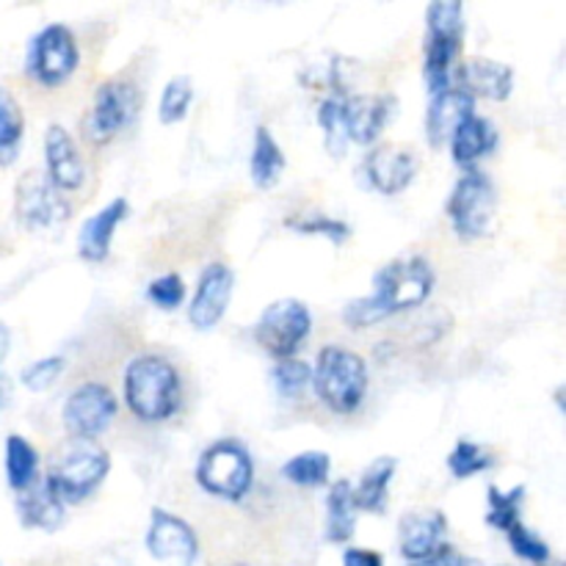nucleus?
Masks as SVG:
<instances>
[{
	"label": "nucleus",
	"instance_id": "nucleus-1",
	"mask_svg": "<svg viewBox=\"0 0 566 566\" xmlns=\"http://www.w3.org/2000/svg\"><path fill=\"white\" fill-rule=\"evenodd\" d=\"M434 282V269L420 254L392 260L376 271L370 296H359L343 307V321L352 329H365V326L381 324L390 315L418 310L431 296Z\"/></svg>",
	"mask_w": 566,
	"mask_h": 566
},
{
	"label": "nucleus",
	"instance_id": "nucleus-2",
	"mask_svg": "<svg viewBox=\"0 0 566 566\" xmlns=\"http://www.w3.org/2000/svg\"><path fill=\"white\" fill-rule=\"evenodd\" d=\"M125 403L144 423L171 420L182 407V376L164 354H136L122 379Z\"/></svg>",
	"mask_w": 566,
	"mask_h": 566
},
{
	"label": "nucleus",
	"instance_id": "nucleus-3",
	"mask_svg": "<svg viewBox=\"0 0 566 566\" xmlns=\"http://www.w3.org/2000/svg\"><path fill=\"white\" fill-rule=\"evenodd\" d=\"M464 44V6L459 0H434L426 9L423 77L429 94L453 86Z\"/></svg>",
	"mask_w": 566,
	"mask_h": 566
},
{
	"label": "nucleus",
	"instance_id": "nucleus-4",
	"mask_svg": "<svg viewBox=\"0 0 566 566\" xmlns=\"http://www.w3.org/2000/svg\"><path fill=\"white\" fill-rule=\"evenodd\" d=\"M370 376L363 354L346 346H324L313 365V390L335 415H354L365 401Z\"/></svg>",
	"mask_w": 566,
	"mask_h": 566
},
{
	"label": "nucleus",
	"instance_id": "nucleus-5",
	"mask_svg": "<svg viewBox=\"0 0 566 566\" xmlns=\"http://www.w3.org/2000/svg\"><path fill=\"white\" fill-rule=\"evenodd\" d=\"M111 453L97 442L72 440L44 470L42 481L64 506L81 503L108 479Z\"/></svg>",
	"mask_w": 566,
	"mask_h": 566
},
{
	"label": "nucleus",
	"instance_id": "nucleus-6",
	"mask_svg": "<svg viewBox=\"0 0 566 566\" xmlns=\"http://www.w3.org/2000/svg\"><path fill=\"white\" fill-rule=\"evenodd\" d=\"M197 484L219 501L241 503L254 486V459L241 440H216L199 453Z\"/></svg>",
	"mask_w": 566,
	"mask_h": 566
},
{
	"label": "nucleus",
	"instance_id": "nucleus-7",
	"mask_svg": "<svg viewBox=\"0 0 566 566\" xmlns=\"http://www.w3.org/2000/svg\"><path fill=\"white\" fill-rule=\"evenodd\" d=\"M142 88L136 81L119 75L111 77V81L99 83L97 92H94L92 108H88L86 122V136L94 144H108L119 136L122 130L133 125L142 114Z\"/></svg>",
	"mask_w": 566,
	"mask_h": 566
},
{
	"label": "nucleus",
	"instance_id": "nucleus-8",
	"mask_svg": "<svg viewBox=\"0 0 566 566\" xmlns=\"http://www.w3.org/2000/svg\"><path fill=\"white\" fill-rule=\"evenodd\" d=\"M81 64V48L72 28L50 22L31 39L25 53V75L44 88L70 81Z\"/></svg>",
	"mask_w": 566,
	"mask_h": 566
},
{
	"label": "nucleus",
	"instance_id": "nucleus-9",
	"mask_svg": "<svg viewBox=\"0 0 566 566\" xmlns=\"http://www.w3.org/2000/svg\"><path fill=\"white\" fill-rule=\"evenodd\" d=\"M495 208V182H492V177L486 171L479 169L464 171L457 180V186L451 188V197L446 202L453 232L459 238H464V241H475V238H484L490 232Z\"/></svg>",
	"mask_w": 566,
	"mask_h": 566
},
{
	"label": "nucleus",
	"instance_id": "nucleus-10",
	"mask_svg": "<svg viewBox=\"0 0 566 566\" xmlns=\"http://www.w3.org/2000/svg\"><path fill=\"white\" fill-rule=\"evenodd\" d=\"M252 332L258 346L280 363V359L296 357L298 348L307 343L313 332V315L307 304L298 298H276L260 313Z\"/></svg>",
	"mask_w": 566,
	"mask_h": 566
},
{
	"label": "nucleus",
	"instance_id": "nucleus-11",
	"mask_svg": "<svg viewBox=\"0 0 566 566\" xmlns=\"http://www.w3.org/2000/svg\"><path fill=\"white\" fill-rule=\"evenodd\" d=\"M119 412V398L103 381H81L61 407V423L72 440L94 442Z\"/></svg>",
	"mask_w": 566,
	"mask_h": 566
},
{
	"label": "nucleus",
	"instance_id": "nucleus-12",
	"mask_svg": "<svg viewBox=\"0 0 566 566\" xmlns=\"http://www.w3.org/2000/svg\"><path fill=\"white\" fill-rule=\"evenodd\" d=\"M144 547H147L155 562L169 566H197L199 558L197 531L180 514L166 512L160 506H155L153 514H149Z\"/></svg>",
	"mask_w": 566,
	"mask_h": 566
},
{
	"label": "nucleus",
	"instance_id": "nucleus-13",
	"mask_svg": "<svg viewBox=\"0 0 566 566\" xmlns=\"http://www.w3.org/2000/svg\"><path fill=\"white\" fill-rule=\"evenodd\" d=\"M14 213L28 230H50L55 224H64L70 205L50 186L44 171L31 169L20 177L14 188Z\"/></svg>",
	"mask_w": 566,
	"mask_h": 566
},
{
	"label": "nucleus",
	"instance_id": "nucleus-14",
	"mask_svg": "<svg viewBox=\"0 0 566 566\" xmlns=\"http://www.w3.org/2000/svg\"><path fill=\"white\" fill-rule=\"evenodd\" d=\"M235 293V271L227 263H208L197 280L191 304H188V324L199 332H208L221 324L227 307Z\"/></svg>",
	"mask_w": 566,
	"mask_h": 566
},
{
	"label": "nucleus",
	"instance_id": "nucleus-15",
	"mask_svg": "<svg viewBox=\"0 0 566 566\" xmlns=\"http://www.w3.org/2000/svg\"><path fill=\"white\" fill-rule=\"evenodd\" d=\"M396 94L387 92H352L343 97V122H346L348 142L376 144L396 114Z\"/></svg>",
	"mask_w": 566,
	"mask_h": 566
},
{
	"label": "nucleus",
	"instance_id": "nucleus-16",
	"mask_svg": "<svg viewBox=\"0 0 566 566\" xmlns=\"http://www.w3.org/2000/svg\"><path fill=\"white\" fill-rule=\"evenodd\" d=\"M418 153L403 144H376L363 160V171L370 188L385 197H396L418 175Z\"/></svg>",
	"mask_w": 566,
	"mask_h": 566
},
{
	"label": "nucleus",
	"instance_id": "nucleus-17",
	"mask_svg": "<svg viewBox=\"0 0 566 566\" xmlns=\"http://www.w3.org/2000/svg\"><path fill=\"white\" fill-rule=\"evenodd\" d=\"M448 545V517L440 509H412L398 520V551L409 564Z\"/></svg>",
	"mask_w": 566,
	"mask_h": 566
},
{
	"label": "nucleus",
	"instance_id": "nucleus-18",
	"mask_svg": "<svg viewBox=\"0 0 566 566\" xmlns=\"http://www.w3.org/2000/svg\"><path fill=\"white\" fill-rule=\"evenodd\" d=\"M44 177L55 191H77L86 180V164L66 127L50 125L44 130Z\"/></svg>",
	"mask_w": 566,
	"mask_h": 566
},
{
	"label": "nucleus",
	"instance_id": "nucleus-19",
	"mask_svg": "<svg viewBox=\"0 0 566 566\" xmlns=\"http://www.w3.org/2000/svg\"><path fill=\"white\" fill-rule=\"evenodd\" d=\"M453 83L464 88L475 103L479 99L503 103L514 92V70L509 64H501V61L486 59V55H473V59L462 61L457 66Z\"/></svg>",
	"mask_w": 566,
	"mask_h": 566
},
{
	"label": "nucleus",
	"instance_id": "nucleus-20",
	"mask_svg": "<svg viewBox=\"0 0 566 566\" xmlns=\"http://www.w3.org/2000/svg\"><path fill=\"white\" fill-rule=\"evenodd\" d=\"M130 216V202L125 197H114L108 205L88 216L77 230V254L86 263H105L111 254V241L122 221Z\"/></svg>",
	"mask_w": 566,
	"mask_h": 566
},
{
	"label": "nucleus",
	"instance_id": "nucleus-21",
	"mask_svg": "<svg viewBox=\"0 0 566 566\" xmlns=\"http://www.w3.org/2000/svg\"><path fill=\"white\" fill-rule=\"evenodd\" d=\"M470 114H475V99L464 88H459L457 83L448 86L446 92L431 94L429 108H426V138H429L431 147H446L451 142L453 130Z\"/></svg>",
	"mask_w": 566,
	"mask_h": 566
},
{
	"label": "nucleus",
	"instance_id": "nucleus-22",
	"mask_svg": "<svg viewBox=\"0 0 566 566\" xmlns=\"http://www.w3.org/2000/svg\"><path fill=\"white\" fill-rule=\"evenodd\" d=\"M497 142H501L497 127L492 125V119H486V116H481L479 111H475V114H470L468 119L453 130L448 147H451L453 164H457L459 169L468 171L475 169V164H479L481 158L495 153Z\"/></svg>",
	"mask_w": 566,
	"mask_h": 566
},
{
	"label": "nucleus",
	"instance_id": "nucleus-23",
	"mask_svg": "<svg viewBox=\"0 0 566 566\" xmlns=\"http://www.w3.org/2000/svg\"><path fill=\"white\" fill-rule=\"evenodd\" d=\"M17 517H20L25 528L59 531L66 517V506L48 490V484L39 475L28 490L17 495Z\"/></svg>",
	"mask_w": 566,
	"mask_h": 566
},
{
	"label": "nucleus",
	"instance_id": "nucleus-24",
	"mask_svg": "<svg viewBox=\"0 0 566 566\" xmlns=\"http://www.w3.org/2000/svg\"><path fill=\"white\" fill-rule=\"evenodd\" d=\"M357 503H354V484L340 479L326 492V523L324 536L329 545H346L357 531Z\"/></svg>",
	"mask_w": 566,
	"mask_h": 566
},
{
	"label": "nucleus",
	"instance_id": "nucleus-25",
	"mask_svg": "<svg viewBox=\"0 0 566 566\" xmlns=\"http://www.w3.org/2000/svg\"><path fill=\"white\" fill-rule=\"evenodd\" d=\"M396 457H379L368 464L363 473L359 484L354 486V503L357 512L365 514H385L387 512V497H390L392 475H396Z\"/></svg>",
	"mask_w": 566,
	"mask_h": 566
},
{
	"label": "nucleus",
	"instance_id": "nucleus-26",
	"mask_svg": "<svg viewBox=\"0 0 566 566\" xmlns=\"http://www.w3.org/2000/svg\"><path fill=\"white\" fill-rule=\"evenodd\" d=\"M282 171H285V153L276 144L274 133L265 125H258L252 138V155H249V175H252L254 186L269 191L282 180Z\"/></svg>",
	"mask_w": 566,
	"mask_h": 566
},
{
	"label": "nucleus",
	"instance_id": "nucleus-27",
	"mask_svg": "<svg viewBox=\"0 0 566 566\" xmlns=\"http://www.w3.org/2000/svg\"><path fill=\"white\" fill-rule=\"evenodd\" d=\"M3 470H6V484L14 495L33 484L42 475L39 470V451L33 442L22 434H9L3 446Z\"/></svg>",
	"mask_w": 566,
	"mask_h": 566
},
{
	"label": "nucleus",
	"instance_id": "nucleus-28",
	"mask_svg": "<svg viewBox=\"0 0 566 566\" xmlns=\"http://www.w3.org/2000/svg\"><path fill=\"white\" fill-rule=\"evenodd\" d=\"M25 138V116L9 88L0 86V169L11 166Z\"/></svg>",
	"mask_w": 566,
	"mask_h": 566
},
{
	"label": "nucleus",
	"instance_id": "nucleus-29",
	"mask_svg": "<svg viewBox=\"0 0 566 566\" xmlns=\"http://www.w3.org/2000/svg\"><path fill=\"white\" fill-rule=\"evenodd\" d=\"M332 473V457L324 451H304L287 459L282 464V479L291 481L293 486H304V490H318V486L329 484Z\"/></svg>",
	"mask_w": 566,
	"mask_h": 566
},
{
	"label": "nucleus",
	"instance_id": "nucleus-30",
	"mask_svg": "<svg viewBox=\"0 0 566 566\" xmlns=\"http://www.w3.org/2000/svg\"><path fill=\"white\" fill-rule=\"evenodd\" d=\"M523 503H525V486L517 484L514 490L503 492L497 486L486 490V525L501 534L512 531L514 525L523 523Z\"/></svg>",
	"mask_w": 566,
	"mask_h": 566
},
{
	"label": "nucleus",
	"instance_id": "nucleus-31",
	"mask_svg": "<svg viewBox=\"0 0 566 566\" xmlns=\"http://www.w3.org/2000/svg\"><path fill=\"white\" fill-rule=\"evenodd\" d=\"M446 464H448V470H451L453 479L468 481V479H473V475L490 470L492 464H495V453L486 451L481 442L464 440V437H462V440H459L457 446L451 448Z\"/></svg>",
	"mask_w": 566,
	"mask_h": 566
},
{
	"label": "nucleus",
	"instance_id": "nucleus-32",
	"mask_svg": "<svg viewBox=\"0 0 566 566\" xmlns=\"http://www.w3.org/2000/svg\"><path fill=\"white\" fill-rule=\"evenodd\" d=\"M271 381H274V390L280 392L287 401H296V398L304 396L310 385H313V365L307 359L287 357L280 359L271 370Z\"/></svg>",
	"mask_w": 566,
	"mask_h": 566
},
{
	"label": "nucleus",
	"instance_id": "nucleus-33",
	"mask_svg": "<svg viewBox=\"0 0 566 566\" xmlns=\"http://www.w3.org/2000/svg\"><path fill=\"white\" fill-rule=\"evenodd\" d=\"M318 125L324 130V147L332 158H343L348 153V133L343 122V99L326 97L318 105Z\"/></svg>",
	"mask_w": 566,
	"mask_h": 566
},
{
	"label": "nucleus",
	"instance_id": "nucleus-34",
	"mask_svg": "<svg viewBox=\"0 0 566 566\" xmlns=\"http://www.w3.org/2000/svg\"><path fill=\"white\" fill-rule=\"evenodd\" d=\"M193 103V81L186 75L171 77L169 83L160 92V103H158V119L164 125H177L188 116V108Z\"/></svg>",
	"mask_w": 566,
	"mask_h": 566
},
{
	"label": "nucleus",
	"instance_id": "nucleus-35",
	"mask_svg": "<svg viewBox=\"0 0 566 566\" xmlns=\"http://www.w3.org/2000/svg\"><path fill=\"white\" fill-rule=\"evenodd\" d=\"M506 539H509V547H512L514 556L523 558V562H528L534 566H545L553 562L551 542H547L545 536L536 534L534 528H528L525 523H517L512 531H506Z\"/></svg>",
	"mask_w": 566,
	"mask_h": 566
},
{
	"label": "nucleus",
	"instance_id": "nucleus-36",
	"mask_svg": "<svg viewBox=\"0 0 566 566\" xmlns=\"http://www.w3.org/2000/svg\"><path fill=\"white\" fill-rule=\"evenodd\" d=\"M285 227L302 232V235H324L335 247H343L352 238V224L343 219H332V216H291L285 219Z\"/></svg>",
	"mask_w": 566,
	"mask_h": 566
},
{
	"label": "nucleus",
	"instance_id": "nucleus-37",
	"mask_svg": "<svg viewBox=\"0 0 566 566\" xmlns=\"http://www.w3.org/2000/svg\"><path fill=\"white\" fill-rule=\"evenodd\" d=\"M66 359L61 354H50V357H39L33 363H28L20 370L22 387H28L31 392H44L59 381V376L64 374Z\"/></svg>",
	"mask_w": 566,
	"mask_h": 566
},
{
	"label": "nucleus",
	"instance_id": "nucleus-38",
	"mask_svg": "<svg viewBox=\"0 0 566 566\" xmlns=\"http://www.w3.org/2000/svg\"><path fill=\"white\" fill-rule=\"evenodd\" d=\"M147 298L164 313L180 307L186 302V282L180 274H160L147 285Z\"/></svg>",
	"mask_w": 566,
	"mask_h": 566
},
{
	"label": "nucleus",
	"instance_id": "nucleus-39",
	"mask_svg": "<svg viewBox=\"0 0 566 566\" xmlns=\"http://www.w3.org/2000/svg\"><path fill=\"white\" fill-rule=\"evenodd\" d=\"M407 566H470V562L462 556L459 547H453L451 542H448V545H442L440 551L431 553L429 558H420V562H412Z\"/></svg>",
	"mask_w": 566,
	"mask_h": 566
},
{
	"label": "nucleus",
	"instance_id": "nucleus-40",
	"mask_svg": "<svg viewBox=\"0 0 566 566\" xmlns=\"http://www.w3.org/2000/svg\"><path fill=\"white\" fill-rule=\"evenodd\" d=\"M343 566H385L381 553L368 551V547H346L343 551Z\"/></svg>",
	"mask_w": 566,
	"mask_h": 566
},
{
	"label": "nucleus",
	"instance_id": "nucleus-41",
	"mask_svg": "<svg viewBox=\"0 0 566 566\" xmlns=\"http://www.w3.org/2000/svg\"><path fill=\"white\" fill-rule=\"evenodd\" d=\"M9 352H11V329L0 321V365L6 363Z\"/></svg>",
	"mask_w": 566,
	"mask_h": 566
},
{
	"label": "nucleus",
	"instance_id": "nucleus-42",
	"mask_svg": "<svg viewBox=\"0 0 566 566\" xmlns=\"http://www.w3.org/2000/svg\"><path fill=\"white\" fill-rule=\"evenodd\" d=\"M556 403H558V409H562V412H564V385L556 390Z\"/></svg>",
	"mask_w": 566,
	"mask_h": 566
},
{
	"label": "nucleus",
	"instance_id": "nucleus-43",
	"mask_svg": "<svg viewBox=\"0 0 566 566\" xmlns=\"http://www.w3.org/2000/svg\"><path fill=\"white\" fill-rule=\"evenodd\" d=\"M227 566H254V564H249V562H235V564H227Z\"/></svg>",
	"mask_w": 566,
	"mask_h": 566
},
{
	"label": "nucleus",
	"instance_id": "nucleus-44",
	"mask_svg": "<svg viewBox=\"0 0 566 566\" xmlns=\"http://www.w3.org/2000/svg\"><path fill=\"white\" fill-rule=\"evenodd\" d=\"M545 566H564L562 562H551V564H545Z\"/></svg>",
	"mask_w": 566,
	"mask_h": 566
}]
</instances>
